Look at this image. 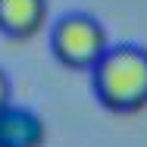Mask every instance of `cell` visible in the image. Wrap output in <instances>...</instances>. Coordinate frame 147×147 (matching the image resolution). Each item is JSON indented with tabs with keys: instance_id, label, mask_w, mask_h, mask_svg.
Returning a JSON list of instances; mask_svg holds the SVG:
<instances>
[{
	"instance_id": "cell-5",
	"label": "cell",
	"mask_w": 147,
	"mask_h": 147,
	"mask_svg": "<svg viewBox=\"0 0 147 147\" xmlns=\"http://www.w3.org/2000/svg\"><path fill=\"white\" fill-rule=\"evenodd\" d=\"M9 103H13V82H9V75L0 69V110L9 107Z\"/></svg>"
},
{
	"instance_id": "cell-1",
	"label": "cell",
	"mask_w": 147,
	"mask_h": 147,
	"mask_svg": "<svg viewBox=\"0 0 147 147\" xmlns=\"http://www.w3.org/2000/svg\"><path fill=\"white\" fill-rule=\"evenodd\" d=\"M91 88L103 110L128 116L147 107V47L119 41L91 69Z\"/></svg>"
},
{
	"instance_id": "cell-3",
	"label": "cell",
	"mask_w": 147,
	"mask_h": 147,
	"mask_svg": "<svg viewBox=\"0 0 147 147\" xmlns=\"http://www.w3.org/2000/svg\"><path fill=\"white\" fill-rule=\"evenodd\" d=\"M47 125L31 107L9 103L0 110V147H44Z\"/></svg>"
},
{
	"instance_id": "cell-2",
	"label": "cell",
	"mask_w": 147,
	"mask_h": 147,
	"mask_svg": "<svg viewBox=\"0 0 147 147\" xmlns=\"http://www.w3.org/2000/svg\"><path fill=\"white\" fill-rule=\"evenodd\" d=\"M110 44L113 41L107 34V25L94 13H85V9L63 13L50 28L53 59L66 69H75V72H91Z\"/></svg>"
},
{
	"instance_id": "cell-4",
	"label": "cell",
	"mask_w": 147,
	"mask_h": 147,
	"mask_svg": "<svg viewBox=\"0 0 147 147\" xmlns=\"http://www.w3.org/2000/svg\"><path fill=\"white\" fill-rule=\"evenodd\" d=\"M47 0H0V31L13 41H28L47 25Z\"/></svg>"
}]
</instances>
